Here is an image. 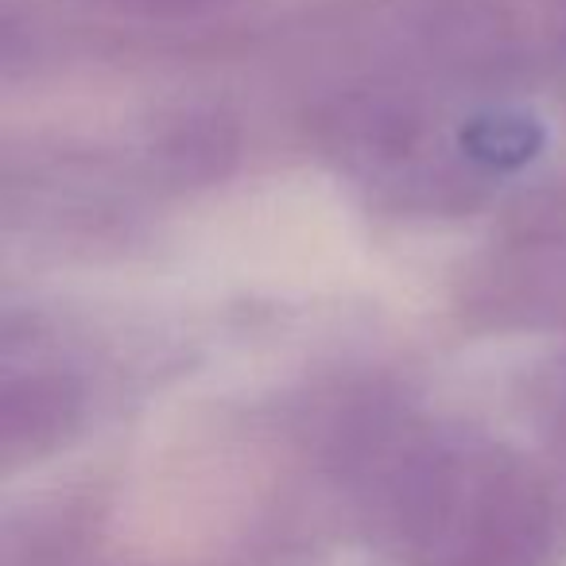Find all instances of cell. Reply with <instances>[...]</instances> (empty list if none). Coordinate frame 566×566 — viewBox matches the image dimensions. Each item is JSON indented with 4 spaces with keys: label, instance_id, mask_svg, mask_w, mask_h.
Listing matches in <instances>:
<instances>
[{
    "label": "cell",
    "instance_id": "cell-4",
    "mask_svg": "<svg viewBox=\"0 0 566 566\" xmlns=\"http://www.w3.org/2000/svg\"><path fill=\"white\" fill-rule=\"evenodd\" d=\"M241 159V128L221 109H182L156 128L144 164L167 190H206L226 182Z\"/></svg>",
    "mask_w": 566,
    "mask_h": 566
},
{
    "label": "cell",
    "instance_id": "cell-5",
    "mask_svg": "<svg viewBox=\"0 0 566 566\" xmlns=\"http://www.w3.org/2000/svg\"><path fill=\"white\" fill-rule=\"evenodd\" d=\"M547 144L543 125L532 113L520 109H489L473 113L462 128H458V148H462L465 164H473L485 175H504L527 167Z\"/></svg>",
    "mask_w": 566,
    "mask_h": 566
},
{
    "label": "cell",
    "instance_id": "cell-7",
    "mask_svg": "<svg viewBox=\"0 0 566 566\" xmlns=\"http://www.w3.org/2000/svg\"><path fill=\"white\" fill-rule=\"evenodd\" d=\"M555 434H558V447L566 450V385L558 388V403H555Z\"/></svg>",
    "mask_w": 566,
    "mask_h": 566
},
{
    "label": "cell",
    "instance_id": "cell-6",
    "mask_svg": "<svg viewBox=\"0 0 566 566\" xmlns=\"http://www.w3.org/2000/svg\"><path fill=\"white\" fill-rule=\"evenodd\" d=\"M128 9H144V12H159V17H182V12H202V9H218V4H233V0H120Z\"/></svg>",
    "mask_w": 566,
    "mask_h": 566
},
{
    "label": "cell",
    "instance_id": "cell-3",
    "mask_svg": "<svg viewBox=\"0 0 566 566\" xmlns=\"http://www.w3.org/2000/svg\"><path fill=\"white\" fill-rule=\"evenodd\" d=\"M86 392L63 369L9 377L0 388V450L12 465L55 454L82 427Z\"/></svg>",
    "mask_w": 566,
    "mask_h": 566
},
{
    "label": "cell",
    "instance_id": "cell-1",
    "mask_svg": "<svg viewBox=\"0 0 566 566\" xmlns=\"http://www.w3.org/2000/svg\"><path fill=\"white\" fill-rule=\"evenodd\" d=\"M338 465L361 489L373 539L396 566H563L566 516L516 454L377 416Z\"/></svg>",
    "mask_w": 566,
    "mask_h": 566
},
{
    "label": "cell",
    "instance_id": "cell-2",
    "mask_svg": "<svg viewBox=\"0 0 566 566\" xmlns=\"http://www.w3.org/2000/svg\"><path fill=\"white\" fill-rule=\"evenodd\" d=\"M307 133L326 159L349 175H400L423 148L427 117L403 90H342L307 113Z\"/></svg>",
    "mask_w": 566,
    "mask_h": 566
}]
</instances>
